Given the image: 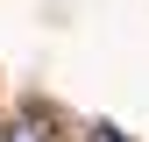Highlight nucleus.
<instances>
[{"mask_svg": "<svg viewBox=\"0 0 149 142\" xmlns=\"http://www.w3.org/2000/svg\"><path fill=\"white\" fill-rule=\"evenodd\" d=\"M0 142H57V128H50V114L29 106V114H14L7 128H0Z\"/></svg>", "mask_w": 149, "mask_h": 142, "instance_id": "1", "label": "nucleus"}, {"mask_svg": "<svg viewBox=\"0 0 149 142\" xmlns=\"http://www.w3.org/2000/svg\"><path fill=\"white\" fill-rule=\"evenodd\" d=\"M85 142H128V135H121V128H107V121H100V128H92Z\"/></svg>", "mask_w": 149, "mask_h": 142, "instance_id": "2", "label": "nucleus"}]
</instances>
